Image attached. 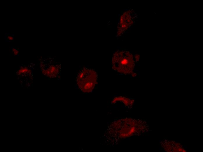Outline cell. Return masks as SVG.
<instances>
[{
  "label": "cell",
  "mask_w": 203,
  "mask_h": 152,
  "mask_svg": "<svg viewBox=\"0 0 203 152\" xmlns=\"http://www.w3.org/2000/svg\"><path fill=\"white\" fill-rule=\"evenodd\" d=\"M136 17V14L133 11L125 12L120 17L118 23L117 36H120L128 30L134 24Z\"/></svg>",
  "instance_id": "obj_5"
},
{
  "label": "cell",
  "mask_w": 203,
  "mask_h": 152,
  "mask_svg": "<svg viewBox=\"0 0 203 152\" xmlns=\"http://www.w3.org/2000/svg\"><path fill=\"white\" fill-rule=\"evenodd\" d=\"M39 68L43 75L49 79H60V65L57 63L50 62L47 58L39 60Z\"/></svg>",
  "instance_id": "obj_3"
},
{
  "label": "cell",
  "mask_w": 203,
  "mask_h": 152,
  "mask_svg": "<svg viewBox=\"0 0 203 152\" xmlns=\"http://www.w3.org/2000/svg\"><path fill=\"white\" fill-rule=\"evenodd\" d=\"M4 39L5 42H11L14 41V34L9 32L6 33L5 34Z\"/></svg>",
  "instance_id": "obj_6"
},
{
  "label": "cell",
  "mask_w": 203,
  "mask_h": 152,
  "mask_svg": "<svg viewBox=\"0 0 203 152\" xmlns=\"http://www.w3.org/2000/svg\"><path fill=\"white\" fill-rule=\"evenodd\" d=\"M35 64L31 63L26 65L22 64L19 66L15 75L19 83L21 86H30L33 79V72Z\"/></svg>",
  "instance_id": "obj_4"
},
{
  "label": "cell",
  "mask_w": 203,
  "mask_h": 152,
  "mask_svg": "<svg viewBox=\"0 0 203 152\" xmlns=\"http://www.w3.org/2000/svg\"><path fill=\"white\" fill-rule=\"evenodd\" d=\"M112 65L115 71L124 74H130L133 72L135 62L133 56L130 52L118 50L113 55Z\"/></svg>",
  "instance_id": "obj_1"
},
{
  "label": "cell",
  "mask_w": 203,
  "mask_h": 152,
  "mask_svg": "<svg viewBox=\"0 0 203 152\" xmlns=\"http://www.w3.org/2000/svg\"><path fill=\"white\" fill-rule=\"evenodd\" d=\"M97 78V74L94 70L85 67L82 68L76 76V85L83 92H90L96 84Z\"/></svg>",
  "instance_id": "obj_2"
},
{
  "label": "cell",
  "mask_w": 203,
  "mask_h": 152,
  "mask_svg": "<svg viewBox=\"0 0 203 152\" xmlns=\"http://www.w3.org/2000/svg\"><path fill=\"white\" fill-rule=\"evenodd\" d=\"M10 51L14 56H19V49L18 47L12 46L10 48Z\"/></svg>",
  "instance_id": "obj_7"
},
{
  "label": "cell",
  "mask_w": 203,
  "mask_h": 152,
  "mask_svg": "<svg viewBox=\"0 0 203 152\" xmlns=\"http://www.w3.org/2000/svg\"><path fill=\"white\" fill-rule=\"evenodd\" d=\"M135 59L136 61H139L140 58V56L138 54H136L135 55Z\"/></svg>",
  "instance_id": "obj_8"
}]
</instances>
